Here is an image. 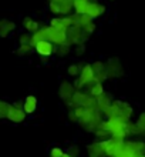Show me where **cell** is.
Listing matches in <instances>:
<instances>
[{"label":"cell","instance_id":"obj_1","mask_svg":"<svg viewBox=\"0 0 145 157\" xmlns=\"http://www.w3.org/2000/svg\"><path fill=\"white\" fill-rule=\"evenodd\" d=\"M124 139H118V137H112L110 140L104 141V149H105V154L110 157H115L120 153L122 147H124Z\"/></svg>","mask_w":145,"mask_h":157},{"label":"cell","instance_id":"obj_2","mask_svg":"<svg viewBox=\"0 0 145 157\" xmlns=\"http://www.w3.org/2000/svg\"><path fill=\"white\" fill-rule=\"evenodd\" d=\"M49 41H54L56 44L63 46L67 41V30L49 27Z\"/></svg>","mask_w":145,"mask_h":157},{"label":"cell","instance_id":"obj_3","mask_svg":"<svg viewBox=\"0 0 145 157\" xmlns=\"http://www.w3.org/2000/svg\"><path fill=\"white\" fill-rule=\"evenodd\" d=\"M26 117V113L23 109H19V107H14L12 106L10 110H9V114H7V119L14 121V123H21Z\"/></svg>","mask_w":145,"mask_h":157},{"label":"cell","instance_id":"obj_4","mask_svg":"<svg viewBox=\"0 0 145 157\" xmlns=\"http://www.w3.org/2000/svg\"><path fill=\"white\" fill-rule=\"evenodd\" d=\"M104 12H105V6L104 4L97 3V2H91L90 3V9L87 12V16H90L91 19H96V17L101 16Z\"/></svg>","mask_w":145,"mask_h":157},{"label":"cell","instance_id":"obj_5","mask_svg":"<svg viewBox=\"0 0 145 157\" xmlns=\"http://www.w3.org/2000/svg\"><path fill=\"white\" fill-rule=\"evenodd\" d=\"M36 52L42 56H50L53 53V44L50 43L49 40H43V41H38L36 44Z\"/></svg>","mask_w":145,"mask_h":157},{"label":"cell","instance_id":"obj_6","mask_svg":"<svg viewBox=\"0 0 145 157\" xmlns=\"http://www.w3.org/2000/svg\"><path fill=\"white\" fill-rule=\"evenodd\" d=\"M90 0H74L73 2V7L75 10V14H87L88 9H90Z\"/></svg>","mask_w":145,"mask_h":157},{"label":"cell","instance_id":"obj_7","mask_svg":"<svg viewBox=\"0 0 145 157\" xmlns=\"http://www.w3.org/2000/svg\"><path fill=\"white\" fill-rule=\"evenodd\" d=\"M94 70H92L91 66H84L81 73H80V80L84 83V84H87V83H91L94 82Z\"/></svg>","mask_w":145,"mask_h":157},{"label":"cell","instance_id":"obj_8","mask_svg":"<svg viewBox=\"0 0 145 157\" xmlns=\"http://www.w3.org/2000/svg\"><path fill=\"white\" fill-rule=\"evenodd\" d=\"M14 29H16V25H14L13 21H9V20H6V19H4V20H0V36H2V37H7Z\"/></svg>","mask_w":145,"mask_h":157},{"label":"cell","instance_id":"obj_9","mask_svg":"<svg viewBox=\"0 0 145 157\" xmlns=\"http://www.w3.org/2000/svg\"><path fill=\"white\" fill-rule=\"evenodd\" d=\"M90 157H104L105 154V149H104V141L103 143H94L92 146H90Z\"/></svg>","mask_w":145,"mask_h":157},{"label":"cell","instance_id":"obj_10","mask_svg":"<svg viewBox=\"0 0 145 157\" xmlns=\"http://www.w3.org/2000/svg\"><path fill=\"white\" fill-rule=\"evenodd\" d=\"M70 30L68 33H67V40L68 41H74V43H78L81 40V36H83V30L80 29V27H75L73 26L71 29H67Z\"/></svg>","mask_w":145,"mask_h":157},{"label":"cell","instance_id":"obj_11","mask_svg":"<svg viewBox=\"0 0 145 157\" xmlns=\"http://www.w3.org/2000/svg\"><path fill=\"white\" fill-rule=\"evenodd\" d=\"M23 109H24V113H27V114L33 113L34 110L37 109V99H36L34 96H27Z\"/></svg>","mask_w":145,"mask_h":157},{"label":"cell","instance_id":"obj_12","mask_svg":"<svg viewBox=\"0 0 145 157\" xmlns=\"http://www.w3.org/2000/svg\"><path fill=\"white\" fill-rule=\"evenodd\" d=\"M60 96L63 99H73L74 96V87L71 86L70 83H63L60 87Z\"/></svg>","mask_w":145,"mask_h":157},{"label":"cell","instance_id":"obj_13","mask_svg":"<svg viewBox=\"0 0 145 157\" xmlns=\"http://www.w3.org/2000/svg\"><path fill=\"white\" fill-rule=\"evenodd\" d=\"M97 104H98V107L101 109V110H107L110 106H111V100H110V97H108L107 94H100L98 99H97Z\"/></svg>","mask_w":145,"mask_h":157},{"label":"cell","instance_id":"obj_14","mask_svg":"<svg viewBox=\"0 0 145 157\" xmlns=\"http://www.w3.org/2000/svg\"><path fill=\"white\" fill-rule=\"evenodd\" d=\"M24 27L26 30H29L31 33H36L38 30V23L37 21H34L33 19H30V17H26L24 19Z\"/></svg>","mask_w":145,"mask_h":157},{"label":"cell","instance_id":"obj_15","mask_svg":"<svg viewBox=\"0 0 145 157\" xmlns=\"http://www.w3.org/2000/svg\"><path fill=\"white\" fill-rule=\"evenodd\" d=\"M135 126H137V128H138V132L140 133H145V113H141V114H140Z\"/></svg>","mask_w":145,"mask_h":157},{"label":"cell","instance_id":"obj_16","mask_svg":"<svg viewBox=\"0 0 145 157\" xmlns=\"http://www.w3.org/2000/svg\"><path fill=\"white\" fill-rule=\"evenodd\" d=\"M103 93H104V89H103V86H101V83H96V86L91 89V96L98 97V96L103 94Z\"/></svg>","mask_w":145,"mask_h":157},{"label":"cell","instance_id":"obj_17","mask_svg":"<svg viewBox=\"0 0 145 157\" xmlns=\"http://www.w3.org/2000/svg\"><path fill=\"white\" fill-rule=\"evenodd\" d=\"M80 73H81V69H80L78 64H73V66L68 67V75H71V76H80Z\"/></svg>","mask_w":145,"mask_h":157},{"label":"cell","instance_id":"obj_18","mask_svg":"<svg viewBox=\"0 0 145 157\" xmlns=\"http://www.w3.org/2000/svg\"><path fill=\"white\" fill-rule=\"evenodd\" d=\"M75 116L78 117V119H83L85 114H87V109L84 107V106H78V107L75 109Z\"/></svg>","mask_w":145,"mask_h":157},{"label":"cell","instance_id":"obj_19","mask_svg":"<svg viewBox=\"0 0 145 157\" xmlns=\"http://www.w3.org/2000/svg\"><path fill=\"white\" fill-rule=\"evenodd\" d=\"M31 52V46L30 44H21V47L19 49V53L20 54H29Z\"/></svg>","mask_w":145,"mask_h":157},{"label":"cell","instance_id":"obj_20","mask_svg":"<svg viewBox=\"0 0 145 157\" xmlns=\"http://www.w3.org/2000/svg\"><path fill=\"white\" fill-rule=\"evenodd\" d=\"M63 150L58 149V147H54V149H51V153H50V156L51 157H63Z\"/></svg>","mask_w":145,"mask_h":157},{"label":"cell","instance_id":"obj_21","mask_svg":"<svg viewBox=\"0 0 145 157\" xmlns=\"http://www.w3.org/2000/svg\"><path fill=\"white\" fill-rule=\"evenodd\" d=\"M94 29H96V26H94V23H88L87 26H85V27H84V33H87V34H90V33H92V32H94Z\"/></svg>","mask_w":145,"mask_h":157},{"label":"cell","instance_id":"obj_22","mask_svg":"<svg viewBox=\"0 0 145 157\" xmlns=\"http://www.w3.org/2000/svg\"><path fill=\"white\" fill-rule=\"evenodd\" d=\"M30 39H31V36H29V34H23L20 37V43L21 44H30Z\"/></svg>","mask_w":145,"mask_h":157},{"label":"cell","instance_id":"obj_23","mask_svg":"<svg viewBox=\"0 0 145 157\" xmlns=\"http://www.w3.org/2000/svg\"><path fill=\"white\" fill-rule=\"evenodd\" d=\"M63 157H73V156H71L70 153H64V154H63Z\"/></svg>","mask_w":145,"mask_h":157},{"label":"cell","instance_id":"obj_24","mask_svg":"<svg viewBox=\"0 0 145 157\" xmlns=\"http://www.w3.org/2000/svg\"><path fill=\"white\" fill-rule=\"evenodd\" d=\"M138 157H145V156H138Z\"/></svg>","mask_w":145,"mask_h":157}]
</instances>
